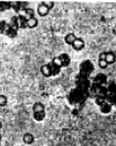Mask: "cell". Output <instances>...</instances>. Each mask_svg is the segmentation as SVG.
<instances>
[{
    "label": "cell",
    "mask_w": 116,
    "mask_h": 146,
    "mask_svg": "<svg viewBox=\"0 0 116 146\" xmlns=\"http://www.w3.org/2000/svg\"><path fill=\"white\" fill-rule=\"evenodd\" d=\"M41 73H42L44 76H46V78L51 76V71H50L48 64H45V65H42V66H41Z\"/></svg>",
    "instance_id": "11"
},
{
    "label": "cell",
    "mask_w": 116,
    "mask_h": 146,
    "mask_svg": "<svg viewBox=\"0 0 116 146\" xmlns=\"http://www.w3.org/2000/svg\"><path fill=\"white\" fill-rule=\"evenodd\" d=\"M84 46H85V43H84L83 39H81V38H76V39H75V41H74V42H73V44H72L73 49H74V50H76V51L82 50V49L84 48Z\"/></svg>",
    "instance_id": "4"
},
{
    "label": "cell",
    "mask_w": 116,
    "mask_h": 146,
    "mask_svg": "<svg viewBox=\"0 0 116 146\" xmlns=\"http://www.w3.org/2000/svg\"><path fill=\"white\" fill-rule=\"evenodd\" d=\"M12 8V5L11 2H6V1H0V11L2 10H7Z\"/></svg>",
    "instance_id": "12"
},
{
    "label": "cell",
    "mask_w": 116,
    "mask_h": 146,
    "mask_svg": "<svg viewBox=\"0 0 116 146\" xmlns=\"http://www.w3.org/2000/svg\"><path fill=\"white\" fill-rule=\"evenodd\" d=\"M33 141H34V137L32 134H30V133H26L25 135H23V142L26 143V144H32L33 143Z\"/></svg>",
    "instance_id": "9"
},
{
    "label": "cell",
    "mask_w": 116,
    "mask_h": 146,
    "mask_svg": "<svg viewBox=\"0 0 116 146\" xmlns=\"http://www.w3.org/2000/svg\"><path fill=\"white\" fill-rule=\"evenodd\" d=\"M75 39H76L75 35L71 32V33H68V35L65 36V38H64V41H65V43H66V44H70V46H72V44H73V42L75 41Z\"/></svg>",
    "instance_id": "7"
},
{
    "label": "cell",
    "mask_w": 116,
    "mask_h": 146,
    "mask_svg": "<svg viewBox=\"0 0 116 146\" xmlns=\"http://www.w3.org/2000/svg\"><path fill=\"white\" fill-rule=\"evenodd\" d=\"M105 56H106V52L99 53V60H105Z\"/></svg>",
    "instance_id": "16"
},
{
    "label": "cell",
    "mask_w": 116,
    "mask_h": 146,
    "mask_svg": "<svg viewBox=\"0 0 116 146\" xmlns=\"http://www.w3.org/2000/svg\"><path fill=\"white\" fill-rule=\"evenodd\" d=\"M98 65H99V68H102V69H106L108 64H107L106 60H99V61H98Z\"/></svg>",
    "instance_id": "13"
},
{
    "label": "cell",
    "mask_w": 116,
    "mask_h": 146,
    "mask_svg": "<svg viewBox=\"0 0 116 146\" xmlns=\"http://www.w3.org/2000/svg\"><path fill=\"white\" fill-rule=\"evenodd\" d=\"M105 60H106L107 64H111V63H114L115 62V54L109 51V52H106V56H105Z\"/></svg>",
    "instance_id": "8"
},
{
    "label": "cell",
    "mask_w": 116,
    "mask_h": 146,
    "mask_svg": "<svg viewBox=\"0 0 116 146\" xmlns=\"http://www.w3.org/2000/svg\"><path fill=\"white\" fill-rule=\"evenodd\" d=\"M114 32H115V33H116V26H115V27H114Z\"/></svg>",
    "instance_id": "17"
},
{
    "label": "cell",
    "mask_w": 116,
    "mask_h": 146,
    "mask_svg": "<svg viewBox=\"0 0 116 146\" xmlns=\"http://www.w3.org/2000/svg\"><path fill=\"white\" fill-rule=\"evenodd\" d=\"M45 117V109L44 105L40 102H36L33 105V119L36 122H42Z\"/></svg>",
    "instance_id": "2"
},
{
    "label": "cell",
    "mask_w": 116,
    "mask_h": 146,
    "mask_svg": "<svg viewBox=\"0 0 116 146\" xmlns=\"http://www.w3.org/2000/svg\"><path fill=\"white\" fill-rule=\"evenodd\" d=\"M48 66H49V69H50V71H51V76H55V75H58L60 71H61V69L59 68V66H56L53 62H51V63L48 64Z\"/></svg>",
    "instance_id": "5"
},
{
    "label": "cell",
    "mask_w": 116,
    "mask_h": 146,
    "mask_svg": "<svg viewBox=\"0 0 116 146\" xmlns=\"http://www.w3.org/2000/svg\"><path fill=\"white\" fill-rule=\"evenodd\" d=\"M36 26H38V20H36L34 17L33 18H30V19H28V21H27V27L28 28H36Z\"/></svg>",
    "instance_id": "10"
},
{
    "label": "cell",
    "mask_w": 116,
    "mask_h": 146,
    "mask_svg": "<svg viewBox=\"0 0 116 146\" xmlns=\"http://www.w3.org/2000/svg\"><path fill=\"white\" fill-rule=\"evenodd\" d=\"M0 142H1V136H0Z\"/></svg>",
    "instance_id": "19"
},
{
    "label": "cell",
    "mask_w": 116,
    "mask_h": 146,
    "mask_svg": "<svg viewBox=\"0 0 116 146\" xmlns=\"http://www.w3.org/2000/svg\"><path fill=\"white\" fill-rule=\"evenodd\" d=\"M49 8H48V6L45 5V2H41L40 5H39V7H38V13L41 16V17H45L48 13H49Z\"/></svg>",
    "instance_id": "3"
},
{
    "label": "cell",
    "mask_w": 116,
    "mask_h": 146,
    "mask_svg": "<svg viewBox=\"0 0 116 146\" xmlns=\"http://www.w3.org/2000/svg\"><path fill=\"white\" fill-rule=\"evenodd\" d=\"M59 58H60V60H61V62L63 64V68L64 66H68L70 62H71V59H70V56L66 54V53H62V54L59 55Z\"/></svg>",
    "instance_id": "6"
},
{
    "label": "cell",
    "mask_w": 116,
    "mask_h": 146,
    "mask_svg": "<svg viewBox=\"0 0 116 146\" xmlns=\"http://www.w3.org/2000/svg\"><path fill=\"white\" fill-rule=\"evenodd\" d=\"M7 104V98L5 95H0V106H5Z\"/></svg>",
    "instance_id": "14"
},
{
    "label": "cell",
    "mask_w": 116,
    "mask_h": 146,
    "mask_svg": "<svg viewBox=\"0 0 116 146\" xmlns=\"http://www.w3.org/2000/svg\"><path fill=\"white\" fill-rule=\"evenodd\" d=\"M44 2H45V5L48 6L49 9H52V8H53V5H54L53 1H44Z\"/></svg>",
    "instance_id": "15"
},
{
    "label": "cell",
    "mask_w": 116,
    "mask_h": 146,
    "mask_svg": "<svg viewBox=\"0 0 116 146\" xmlns=\"http://www.w3.org/2000/svg\"><path fill=\"white\" fill-rule=\"evenodd\" d=\"M93 70H94V65L89 60H85L81 63L80 72L78 74L75 81L76 86L68 95L69 103L76 110L82 109L85 101L87 100V98H89V89H91L89 76Z\"/></svg>",
    "instance_id": "1"
},
{
    "label": "cell",
    "mask_w": 116,
    "mask_h": 146,
    "mask_svg": "<svg viewBox=\"0 0 116 146\" xmlns=\"http://www.w3.org/2000/svg\"><path fill=\"white\" fill-rule=\"evenodd\" d=\"M1 127H2V124H1V122H0V129H1Z\"/></svg>",
    "instance_id": "18"
}]
</instances>
